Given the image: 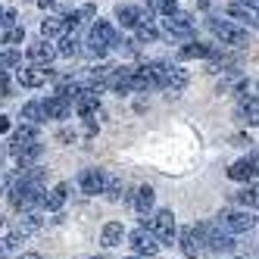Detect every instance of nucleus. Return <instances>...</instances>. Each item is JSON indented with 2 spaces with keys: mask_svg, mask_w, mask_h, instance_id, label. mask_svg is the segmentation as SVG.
<instances>
[{
  "mask_svg": "<svg viewBox=\"0 0 259 259\" xmlns=\"http://www.w3.org/2000/svg\"><path fill=\"white\" fill-rule=\"evenodd\" d=\"M206 28L212 31V38L219 44H228V47H247L250 44V34L240 28L237 22H231L228 16H209L206 19Z\"/></svg>",
  "mask_w": 259,
  "mask_h": 259,
  "instance_id": "nucleus-1",
  "label": "nucleus"
},
{
  "mask_svg": "<svg viewBox=\"0 0 259 259\" xmlns=\"http://www.w3.org/2000/svg\"><path fill=\"white\" fill-rule=\"evenodd\" d=\"M113 38H116L113 22H109V19H97L94 28H91V34H88V53H91V57H97V60H103L106 53H109Z\"/></svg>",
  "mask_w": 259,
  "mask_h": 259,
  "instance_id": "nucleus-2",
  "label": "nucleus"
},
{
  "mask_svg": "<svg viewBox=\"0 0 259 259\" xmlns=\"http://www.w3.org/2000/svg\"><path fill=\"white\" fill-rule=\"evenodd\" d=\"M162 34H169V38H175V41H191L194 34H197L194 16L181 13V10L169 13V16H165V19H162Z\"/></svg>",
  "mask_w": 259,
  "mask_h": 259,
  "instance_id": "nucleus-3",
  "label": "nucleus"
},
{
  "mask_svg": "<svg viewBox=\"0 0 259 259\" xmlns=\"http://www.w3.org/2000/svg\"><path fill=\"white\" fill-rule=\"evenodd\" d=\"M200 231H203V244L212 253H231L234 250V234H228L219 222H200Z\"/></svg>",
  "mask_w": 259,
  "mask_h": 259,
  "instance_id": "nucleus-4",
  "label": "nucleus"
},
{
  "mask_svg": "<svg viewBox=\"0 0 259 259\" xmlns=\"http://www.w3.org/2000/svg\"><path fill=\"white\" fill-rule=\"evenodd\" d=\"M215 222H219V225L225 228L228 234H247V231L256 228V215H253V209H240V212L225 209V212L215 215Z\"/></svg>",
  "mask_w": 259,
  "mask_h": 259,
  "instance_id": "nucleus-5",
  "label": "nucleus"
},
{
  "mask_svg": "<svg viewBox=\"0 0 259 259\" xmlns=\"http://www.w3.org/2000/svg\"><path fill=\"white\" fill-rule=\"evenodd\" d=\"M153 231V237L159 240V244H172L175 240V231H178V225H175V212L172 209H159L153 219H150V225H147Z\"/></svg>",
  "mask_w": 259,
  "mask_h": 259,
  "instance_id": "nucleus-6",
  "label": "nucleus"
},
{
  "mask_svg": "<svg viewBox=\"0 0 259 259\" xmlns=\"http://www.w3.org/2000/svg\"><path fill=\"white\" fill-rule=\"evenodd\" d=\"M128 237V244H132V250L138 253V256H156L159 253V240L153 237V231L147 228V225H141V228H135L132 234H125Z\"/></svg>",
  "mask_w": 259,
  "mask_h": 259,
  "instance_id": "nucleus-7",
  "label": "nucleus"
},
{
  "mask_svg": "<svg viewBox=\"0 0 259 259\" xmlns=\"http://www.w3.org/2000/svg\"><path fill=\"white\" fill-rule=\"evenodd\" d=\"M175 237H178L181 253H184V256H191V259L206 250V244H203V231H200V222H197V225H188V228L175 231Z\"/></svg>",
  "mask_w": 259,
  "mask_h": 259,
  "instance_id": "nucleus-8",
  "label": "nucleus"
},
{
  "mask_svg": "<svg viewBox=\"0 0 259 259\" xmlns=\"http://www.w3.org/2000/svg\"><path fill=\"white\" fill-rule=\"evenodd\" d=\"M34 141H41V138H38V125H28V122H25V125H19V128L13 132L7 153H10V156H19L25 147H28V144H34Z\"/></svg>",
  "mask_w": 259,
  "mask_h": 259,
  "instance_id": "nucleus-9",
  "label": "nucleus"
},
{
  "mask_svg": "<svg viewBox=\"0 0 259 259\" xmlns=\"http://www.w3.org/2000/svg\"><path fill=\"white\" fill-rule=\"evenodd\" d=\"M41 106H44V119H53V122H63V119L72 116V100H66L57 91H53L47 100H41Z\"/></svg>",
  "mask_w": 259,
  "mask_h": 259,
  "instance_id": "nucleus-10",
  "label": "nucleus"
},
{
  "mask_svg": "<svg viewBox=\"0 0 259 259\" xmlns=\"http://www.w3.org/2000/svg\"><path fill=\"white\" fill-rule=\"evenodd\" d=\"M47 78H53L50 66H34V69L16 66V81H19L22 88H41V84H47Z\"/></svg>",
  "mask_w": 259,
  "mask_h": 259,
  "instance_id": "nucleus-11",
  "label": "nucleus"
},
{
  "mask_svg": "<svg viewBox=\"0 0 259 259\" xmlns=\"http://www.w3.org/2000/svg\"><path fill=\"white\" fill-rule=\"evenodd\" d=\"M66 197H69V181H60L53 191H44V194H41V203H38V206H41L44 212H60V209L66 206Z\"/></svg>",
  "mask_w": 259,
  "mask_h": 259,
  "instance_id": "nucleus-12",
  "label": "nucleus"
},
{
  "mask_svg": "<svg viewBox=\"0 0 259 259\" xmlns=\"http://www.w3.org/2000/svg\"><path fill=\"white\" fill-rule=\"evenodd\" d=\"M75 184H78L81 194L97 197V194L103 191V169H81L78 178H75Z\"/></svg>",
  "mask_w": 259,
  "mask_h": 259,
  "instance_id": "nucleus-13",
  "label": "nucleus"
},
{
  "mask_svg": "<svg viewBox=\"0 0 259 259\" xmlns=\"http://www.w3.org/2000/svg\"><path fill=\"white\" fill-rule=\"evenodd\" d=\"M25 57L34 63V66H50L53 60H57V47H53L47 38H41V41H34V44H28V50H25Z\"/></svg>",
  "mask_w": 259,
  "mask_h": 259,
  "instance_id": "nucleus-14",
  "label": "nucleus"
},
{
  "mask_svg": "<svg viewBox=\"0 0 259 259\" xmlns=\"http://www.w3.org/2000/svg\"><path fill=\"white\" fill-rule=\"evenodd\" d=\"M215 53V44H203V41H188L178 47V60H209Z\"/></svg>",
  "mask_w": 259,
  "mask_h": 259,
  "instance_id": "nucleus-15",
  "label": "nucleus"
},
{
  "mask_svg": "<svg viewBox=\"0 0 259 259\" xmlns=\"http://www.w3.org/2000/svg\"><path fill=\"white\" fill-rule=\"evenodd\" d=\"M188 88V72H184L181 66H172L165 69V75H162V91H169V94H181V91Z\"/></svg>",
  "mask_w": 259,
  "mask_h": 259,
  "instance_id": "nucleus-16",
  "label": "nucleus"
},
{
  "mask_svg": "<svg viewBox=\"0 0 259 259\" xmlns=\"http://www.w3.org/2000/svg\"><path fill=\"white\" fill-rule=\"evenodd\" d=\"M116 19H119L122 28H135L138 22L147 19V13L141 7H135V4H116Z\"/></svg>",
  "mask_w": 259,
  "mask_h": 259,
  "instance_id": "nucleus-17",
  "label": "nucleus"
},
{
  "mask_svg": "<svg viewBox=\"0 0 259 259\" xmlns=\"http://www.w3.org/2000/svg\"><path fill=\"white\" fill-rule=\"evenodd\" d=\"M153 203H156V191L150 184H141V188L132 194V206L141 212V215H150L153 212Z\"/></svg>",
  "mask_w": 259,
  "mask_h": 259,
  "instance_id": "nucleus-18",
  "label": "nucleus"
},
{
  "mask_svg": "<svg viewBox=\"0 0 259 259\" xmlns=\"http://www.w3.org/2000/svg\"><path fill=\"white\" fill-rule=\"evenodd\" d=\"M253 175H256V153L237 159L231 169H228V178L231 181H253Z\"/></svg>",
  "mask_w": 259,
  "mask_h": 259,
  "instance_id": "nucleus-19",
  "label": "nucleus"
},
{
  "mask_svg": "<svg viewBox=\"0 0 259 259\" xmlns=\"http://www.w3.org/2000/svg\"><path fill=\"white\" fill-rule=\"evenodd\" d=\"M78 53H81V38H78V31H63V34H60V44H57V57L72 60V57H78Z\"/></svg>",
  "mask_w": 259,
  "mask_h": 259,
  "instance_id": "nucleus-20",
  "label": "nucleus"
},
{
  "mask_svg": "<svg viewBox=\"0 0 259 259\" xmlns=\"http://www.w3.org/2000/svg\"><path fill=\"white\" fill-rule=\"evenodd\" d=\"M100 194H103L106 200H113V203L122 200V194H125V181H122L116 172H106V169H103V191H100Z\"/></svg>",
  "mask_w": 259,
  "mask_h": 259,
  "instance_id": "nucleus-21",
  "label": "nucleus"
},
{
  "mask_svg": "<svg viewBox=\"0 0 259 259\" xmlns=\"http://www.w3.org/2000/svg\"><path fill=\"white\" fill-rule=\"evenodd\" d=\"M125 225H122V222H106V225H103V231H100V244L103 247H119L122 244V240H125Z\"/></svg>",
  "mask_w": 259,
  "mask_h": 259,
  "instance_id": "nucleus-22",
  "label": "nucleus"
},
{
  "mask_svg": "<svg viewBox=\"0 0 259 259\" xmlns=\"http://www.w3.org/2000/svg\"><path fill=\"white\" fill-rule=\"evenodd\" d=\"M225 16L231 22H247L250 28H256V13L247 10L244 4H237V0H231V4H225Z\"/></svg>",
  "mask_w": 259,
  "mask_h": 259,
  "instance_id": "nucleus-23",
  "label": "nucleus"
},
{
  "mask_svg": "<svg viewBox=\"0 0 259 259\" xmlns=\"http://www.w3.org/2000/svg\"><path fill=\"white\" fill-rule=\"evenodd\" d=\"M132 31H135V41H138V44H153V41H159V28H156L150 19L138 22Z\"/></svg>",
  "mask_w": 259,
  "mask_h": 259,
  "instance_id": "nucleus-24",
  "label": "nucleus"
},
{
  "mask_svg": "<svg viewBox=\"0 0 259 259\" xmlns=\"http://www.w3.org/2000/svg\"><path fill=\"white\" fill-rule=\"evenodd\" d=\"M41 212H34V209H22L19 212V228L16 231H22V234H31V231H38L41 228Z\"/></svg>",
  "mask_w": 259,
  "mask_h": 259,
  "instance_id": "nucleus-25",
  "label": "nucleus"
},
{
  "mask_svg": "<svg viewBox=\"0 0 259 259\" xmlns=\"http://www.w3.org/2000/svg\"><path fill=\"white\" fill-rule=\"evenodd\" d=\"M66 31V22H63V16H47V19L41 22V38H60V34Z\"/></svg>",
  "mask_w": 259,
  "mask_h": 259,
  "instance_id": "nucleus-26",
  "label": "nucleus"
},
{
  "mask_svg": "<svg viewBox=\"0 0 259 259\" xmlns=\"http://www.w3.org/2000/svg\"><path fill=\"white\" fill-rule=\"evenodd\" d=\"M28 125H41V122H47L44 119V106H41V100H28L25 106H22V113H19Z\"/></svg>",
  "mask_w": 259,
  "mask_h": 259,
  "instance_id": "nucleus-27",
  "label": "nucleus"
},
{
  "mask_svg": "<svg viewBox=\"0 0 259 259\" xmlns=\"http://www.w3.org/2000/svg\"><path fill=\"white\" fill-rule=\"evenodd\" d=\"M22 240H25V234H22V231L0 237V256H7V253H13V250H19V247H22Z\"/></svg>",
  "mask_w": 259,
  "mask_h": 259,
  "instance_id": "nucleus-28",
  "label": "nucleus"
},
{
  "mask_svg": "<svg viewBox=\"0 0 259 259\" xmlns=\"http://www.w3.org/2000/svg\"><path fill=\"white\" fill-rule=\"evenodd\" d=\"M147 10L156 13V16H169L178 10V0H147Z\"/></svg>",
  "mask_w": 259,
  "mask_h": 259,
  "instance_id": "nucleus-29",
  "label": "nucleus"
},
{
  "mask_svg": "<svg viewBox=\"0 0 259 259\" xmlns=\"http://www.w3.org/2000/svg\"><path fill=\"white\" fill-rule=\"evenodd\" d=\"M237 197V203H240V206H247V209H256V184H250V188H244V191H237L234 194Z\"/></svg>",
  "mask_w": 259,
  "mask_h": 259,
  "instance_id": "nucleus-30",
  "label": "nucleus"
},
{
  "mask_svg": "<svg viewBox=\"0 0 259 259\" xmlns=\"http://www.w3.org/2000/svg\"><path fill=\"white\" fill-rule=\"evenodd\" d=\"M16 66H22V53L19 50H4L0 53V69H16Z\"/></svg>",
  "mask_w": 259,
  "mask_h": 259,
  "instance_id": "nucleus-31",
  "label": "nucleus"
},
{
  "mask_svg": "<svg viewBox=\"0 0 259 259\" xmlns=\"http://www.w3.org/2000/svg\"><path fill=\"white\" fill-rule=\"evenodd\" d=\"M22 41H25V28L22 25H10L7 34H4V44L7 47H16V44H22Z\"/></svg>",
  "mask_w": 259,
  "mask_h": 259,
  "instance_id": "nucleus-32",
  "label": "nucleus"
},
{
  "mask_svg": "<svg viewBox=\"0 0 259 259\" xmlns=\"http://www.w3.org/2000/svg\"><path fill=\"white\" fill-rule=\"evenodd\" d=\"M13 94V84H10V75L7 69H0V97H10Z\"/></svg>",
  "mask_w": 259,
  "mask_h": 259,
  "instance_id": "nucleus-33",
  "label": "nucleus"
},
{
  "mask_svg": "<svg viewBox=\"0 0 259 259\" xmlns=\"http://www.w3.org/2000/svg\"><path fill=\"white\" fill-rule=\"evenodd\" d=\"M237 4H244L247 10H253V13H256V4H259V0H237Z\"/></svg>",
  "mask_w": 259,
  "mask_h": 259,
  "instance_id": "nucleus-34",
  "label": "nucleus"
},
{
  "mask_svg": "<svg viewBox=\"0 0 259 259\" xmlns=\"http://www.w3.org/2000/svg\"><path fill=\"white\" fill-rule=\"evenodd\" d=\"M34 4H38L41 10H47V7H53V4H57V0H34Z\"/></svg>",
  "mask_w": 259,
  "mask_h": 259,
  "instance_id": "nucleus-35",
  "label": "nucleus"
},
{
  "mask_svg": "<svg viewBox=\"0 0 259 259\" xmlns=\"http://www.w3.org/2000/svg\"><path fill=\"white\" fill-rule=\"evenodd\" d=\"M0 132H10V119L7 116H0Z\"/></svg>",
  "mask_w": 259,
  "mask_h": 259,
  "instance_id": "nucleus-36",
  "label": "nucleus"
},
{
  "mask_svg": "<svg viewBox=\"0 0 259 259\" xmlns=\"http://www.w3.org/2000/svg\"><path fill=\"white\" fill-rule=\"evenodd\" d=\"M19 259H41V253H34V250H31V253H22Z\"/></svg>",
  "mask_w": 259,
  "mask_h": 259,
  "instance_id": "nucleus-37",
  "label": "nucleus"
},
{
  "mask_svg": "<svg viewBox=\"0 0 259 259\" xmlns=\"http://www.w3.org/2000/svg\"><path fill=\"white\" fill-rule=\"evenodd\" d=\"M88 259H103V256H88Z\"/></svg>",
  "mask_w": 259,
  "mask_h": 259,
  "instance_id": "nucleus-38",
  "label": "nucleus"
},
{
  "mask_svg": "<svg viewBox=\"0 0 259 259\" xmlns=\"http://www.w3.org/2000/svg\"><path fill=\"white\" fill-rule=\"evenodd\" d=\"M0 225H4V215H0Z\"/></svg>",
  "mask_w": 259,
  "mask_h": 259,
  "instance_id": "nucleus-39",
  "label": "nucleus"
},
{
  "mask_svg": "<svg viewBox=\"0 0 259 259\" xmlns=\"http://www.w3.org/2000/svg\"><path fill=\"white\" fill-rule=\"evenodd\" d=\"M0 16H4V7H0Z\"/></svg>",
  "mask_w": 259,
  "mask_h": 259,
  "instance_id": "nucleus-40",
  "label": "nucleus"
},
{
  "mask_svg": "<svg viewBox=\"0 0 259 259\" xmlns=\"http://www.w3.org/2000/svg\"><path fill=\"white\" fill-rule=\"evenodd\" d=\"M132 259H135V256H132Z\"/></svg>",
  "mask_w": 259,
  "mask_h": 259,
  "instance_id": "nucleus-41",
  "label": "nucleus"
}]
</instances>
